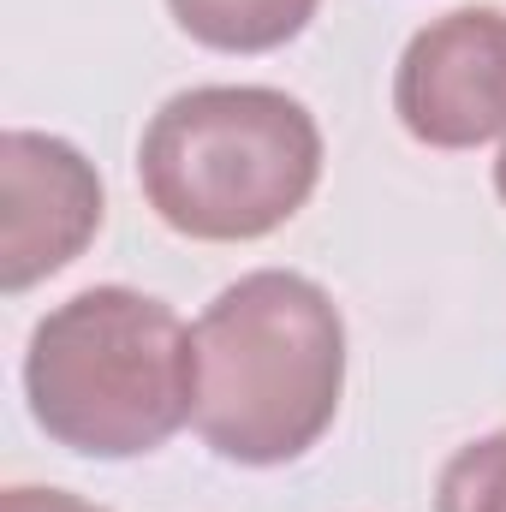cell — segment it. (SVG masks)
<instances>
[{"mask_svg": "<svg viewBox=\"0 0 506 512\" xmlns=\"http://www.w3.org/2000/svg\"><path fill=\"white\" fill-rule=\"evenodd\" d=\"M435 512H506V429L459 447L441 465Z\"/></svg>", "mask_w": 506, "mask_h": 512, "instance_id": "cell-7", "label": "cell"}, {"mask_svg": "<svg viewBox=\"0 0 506 512\" xmlns=\"http://www.w3.org/2000/svg\"><path fill=\"white\" fill-rule=\"evenodd\" d=\"M393 114L429 149L506 137V12L459 6L423 24L393 72Z\"/></svg>", "mask_w": 506, "mask_h": 512, "instance_id": "cell-4", "label": "cell"}, {"mask_svg": "<svg viewBox=\"0 0 506 512\" xmlns=\"http://www.w3.org/2000/svg\"><path fill=\"white\" fill-rule=\"evenodd\" d=\"M179 30L203 48H221V54H268V48H286L322 0H167Z\"/></svg>", "mask_w": 506, "mask_h": 512, "instance_id": "cell-6", "label": "cell"}, {"mask_svg": "<svg viewBox=\"0 0 506 512\" xmlns=\"http://www.w3.org/2000/svg\"><path fill=\"white\" fill-rule=\"evenodd\" d=\"M149 209L203 245H245L286 227L322 179V131L268 84H203L161 102L137 143Z\"/></svg>", "mask_w": 506, "mask_h": 512, "instance_id": "cell-3", "label": "cell"}, {"mask_svg": "<svg viewBox=\"0 0 506 512\" xmlns=\"http://www.w3.org/2000/svg\"><path fill=\"white\" fill-rule=\"evenodd\" d=\"M0 512H108V507H96L84 495H66V489H30V483H18V489L0 495Z\"/></svg>", "mask_w": 506, "mask_h": 512, "instance_id": "cell-8", "label": "cell"}, {"mask_svg": "<svg viewBox=\"0 0 506 512\" xmlns=\"http://www.w3.org/2000/svg\"><path fill=\"white\" fill-rule=\"evenodd\" d=\"M191 346V423L209 453L233 465H286L328 435L346 387V322L310 274L256 268L233 280L197 316Z\"/></svg>", "mask_w": 506, "mask_h": 512, "instance_id": "cell-1", "label": "cell"}, {"mask_svg": "<svg viewBox=\"0 0 506 512\" xmlns=\"http://www.w3.org/2000/svg\"><path fill=\"white\" fill-rule=\"evenodd\" d=\"M102 227L96 167L48 131L0 137V286L24 292L60 274Z\"/></svg>", "mask_w": 506, "mask_h": 512, "instance_id": "cell-5", "label": "cell"}, {"mask_svg": "<svg viewBox=\"0 0 506 512\" xmlns=\"http://www.w3.org/2000/svg\"><path fill=\"white\" fill-rule=\"evenodd\" d=\"M24 393L54 447L137 459L191 423L197 346L173 304L131 286H90L36 322Z\"/></svg>", "mask_w": 506, "mask_h": 512, "instance_id": "cell-2", "label": "cell"}, {"mask_svg": "<svg viewBox=\"0 0 506 512\" xmlns=\"http://www.w3.org/2000/svg\"><path fill=\"white\" fill-rule=\"evenodd\" d=\"M495 191H501V203H506V149H501V161H495Z\"/></svg>", "mask_w": 506, "mask_h": 512, "instance_id": "cell-9", "label": "cell"}]
</instances>
